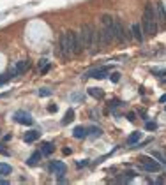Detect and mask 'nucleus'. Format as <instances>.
<instances>
[{"mask_svg": "<svg viewBox=\"0 0 166 185\" xmlns=\"http://www.w3.org/2000/svg\"><path fill=\"white\" fill-rule=\"evenodd\" d=\"M141 27H143V32L147 36H156L157 34V30H159L157 16H156V7L152 4L145 6V13H143V18H141Z\"/></svg>", "mask_w": 166, "mask_h": 185, "instance_id": "f257e3e1", "label": "nucleus"}, {"mask_svg": "<svg viewBox=\"0 0 166 185\" xmlns=\"http://www.w3.org/2000/svg\"><path fill=\"white\" fill-rule=\"evenodd\" d=\"M95 32L97 30L92 27V25H83L81 27V32H79V36H81V41H83V48L85 50H92L95 46Z\"/></svg>", "mask_w": 166, "mask_h": 185, "instance_id": "f03ea898", "label": "nucleus"}, {"mask_svg": "<svg viewBox=\"0 0 166 185\" xmlns=\"http://www.w3.org/2000/svg\"><path fill=\"white\" fill-rule=\"evenodd\" d=\"M60 55L65 60L69 57H72V46H71V39H69V32L60 34Z\"/></svg>", "mask_w": 166, "mask_h": 185, "instance_id": "7ed1b4c3", "label": "nucleus"}, {"mask_svg": "<svg viewBox=\"0 0 166 185\" xmlns=\"http://www.w3.org/2000/svg\"><path fill=\"white\" fill-rule=\"evenodd\" d=\"M113 34H115V41L117 43H125L129 36H127V32L124 30V25L120 20H115L113 21Z\"/></svg>", "mask_w": 166, "mask_h": 185, "instance_id": "20e7f679", "label": "nucleus"}, {"mask_svg": "<svg viewBox=\"0 0 166 185\" xmlns=\"http://www.w3.org/2000/svg\"><path fill=\"white\" fill-rule=\"evenodd\" d=\"M143 171H149V173H157L161 169V162L157 160H152L150 157H141V166H140Z\"/></svg>", "mask_w": 166, "mask_h": 185, "instance_id": "39448f33", "label": "nucleus"}, {"mask_svg": "<svg viewBox=\"0 0 166 185\" xmlns=\"http://www.w3.org/2000/svg\"><path fill=\"white\" fill-rule=\"evenodd\" d=\"M69 39H71V46H72V55H79L81 51L85 50V48H83V41H81V36H79V34L69 32Z\"/></svg>", "mask_w": 166, "mask_h": 185, "instance_id": "423d86ee", "label": "nucleus"}, {"mask_svg": "<svg viewBox=\"0 0 166 185\" xmlns=\"http://www.w3.org/2000/svg\"><path fill=\"white\" fill-rule=\"evenodd\" d=\"M29 69H30L29 60H20V62H16V65L11 69L9 76H11V78H16V76H20V74H23V72H27Z\"/></svg>", "mask_w": 166, "mask_h": 185, "instance_id": "0eeeda50", "label": "nucleus"}, {"mask_svg": "<svg viewBox=\"0 0 166 185\" xmlns=\"http://www.w3.org/2000/svg\"><path fill=\"white\" fill-rule=\"evenodd\" d=\"M156 7V16H157V25L159 27H166V6L163 2H157Z\"/></svg>", "mask_w": 166, "mask_h": 185, "instance_id": "6e6552de", "label": "nucleus"}, {"mask_svg": "<svg viewBox=\"0 0 166 185\" xmlns=\"http://www.w3.org/2000/svg\"><path fill=\"white\" fill-rule=\"evenodd\" d=\"M14 120L18 122V123H21V125H32V123H34L32 116H30L29 113H25V111H18V113H14Z\"/></svg>", "mask_w": 166, "mask_h": 185, "instance_id": "1a4fd4ad", "label": "nucleus"}, {"mask_svg": "<svg viewBox=\"0 0 166 185\" xmlns=\"http://www.w3.org/2000/svg\"><path fill=\"white\" fill-rule=\"evenodd\" d=\"M106 74H108V67H99V69H94V71L87 72L83 78H95V79H102L106 78Z\"/></svg>", "mask_w": 166, "mask_h": 185, "instance_id": "9d476101", "label": "nucleus"}, {"mask_svg": "<svg viewBox=\"0 0 166 185\" xmlns=\"http://www.w3.org/2000/svg\"><path fill=\"white\" fill-rule=\"evenodd\" d=\"M131 32H133V37L136 39V41H140V43H143V39H145V32H143V27L140 25V23H134L133 27H131Z\"/></svg>", "mask_w": 166, "mask_h": 185, "instance_id": "9b49d317", "label": "nucleus"}, {"mask_svg": "<svg viewBox=\"0 0 166 185\" xmlns=\"http://www.w3.org/2000/svg\"><path fill=\"white\" fill-rule=\"evenodd\" d=\"M51 171H53L55 175H58V176H62L65 173V164L60 162V160H55V162L51 164Z\"/></svg>", "mask_w": 166, "mask_h": 185, "instance_id": "f8f14e48", "label": "nucleus"}, {"mask_svg": "<svg viewBox=\"0 0 166 185\" xmlns=\"http://www.w3.org/2000/svg\"><path fill=\"white\" fill-rule=\"evenodd\" d=\"M39 132H37V130H30V132H27V134H25V138H23V139H25V143H34L36 141V139H39Z\"/></svg>", "mask_w": 166, "mask_h": 185, "instance_id": "ddd939ff", "label": "nucleus"}, {"mask_svg": "<svg viewBox=\"0 0 166 185\" xmlns=\"http://www.w3.org/2000/svg\"><path fill=\"white\" fill-rule=\"evenodd\" d=\"M72 134H74V138H78V139H81V138H85V136H87V129H85V127H81V125H79V127H76L74 130H72Z\"/></svg>", "mask_w": 166, "mask_h": 185, "instance_id": "4468645a", "label": "nucleus"}, {"mask_svg": "<svg viewBox=\"0 0 166 185\" xmlns=\"http://www.w3.org/2000/svg\"><path fill=\"white\" fill-rule=\"evenodd\" d=\"M41 155H43V152H36V153H32V157H30L29 160V166H36L37 162H39V159H41Z\"/></svg>", "mask_w": 166, "mask_h": 185, "instance_id": "2eb2a0df", "label": "nucleus"}, {"mask_svg": "<svg viewBox=\"0 0 166 185\" xmlns=\"http://www.w3.org/2000/svg\"><path fill=\"white\" fill-rule=\"evenodd\" d=\"M88 93H90L92 97H97V99H102V97H104V93H102L101 88H88Z\"/></svg>", "mask_w": 166, "mask_h": 185, "instance_id": "dca6fc26", "label": "nucleus"}, {"mask_svg": "<svg viewBox=\"0 0 166 185\" xmlns=\"http://www.w3.org/2000/svg\"><path fill=\"white\" fill-rule=\"evenodd\" d=\"M39 71L46 74V72L50 71V64H48V60H39Z\"/></svg>", "mask_w": 166, "mask_h": 185, "instance_id": "f3484780", "label": "nucleus"}, {"mask_svg": "<svg viewBox=\"0 0 166 185\" xmlns=\"http://www.w3.org/2000/svg\"><path fill=\"white\" fill-rule=\"evenodd\" d=\"M140 138H141V134H140V132H133V134L129 136L127 143H129V145H134V143H138V141H140Z\"/></svg>", "mask_w": 166, "mask_h": 185, "instance_id": "a211bd4d", "label": "nucleus"}, {"mask_svg": "<svg viewBox=\"0 0 166 185\" xmlns=\"http://www.w3.org/2000/svg\"><path fill=\"white\" fill-rule=\"evenodd\" d=\"M41 152H43V155H50L51 152H53V145H51V143H44Z\"/></svg>", "mask_w": 166, "mask_h": 185, "instance_id": "6ab92c4d", "label": "nucleus"}, {"mask_svg": "<svg viewBox=\"0 0 166 185\" xmlns=\"http://www.w3.org/2000/svg\"><path fill=\"white\" fill-rule=\"evenodd\" d=\"M152 157H154V159H157L161 164H164V166H166V157L163 155L161 152H152Z\"/></svg>", "mask_w": 166, "mask_h": 185, "instance_id": "aec40b11", "label": "nucleus"}, {"mask_svg": "<svg viewBox=\"0 0 166 185\" xmlns=\"http://www.w3.org/2000/svg\"><path fill=\"white\" fill-rule=\"evenodd\" d=\"M74 120V111H72V109H69V111H67V113H65V118L64 120H62V123H69V122H72Z\"/></svg>", "mask_w": 166, "mask_h": 185, "instance_id": "412c9836", "label": "nucleus"}, {"mask_svg": "<svg viewBox=\"0 0 166 185\" xmlns=\"http://www.w3.org/2000/svg\"><path fill=\"white\" fill-rule=\"evenodd\" d=\"M9 173H11V166L0 162V175H9Z\"/></svg>", "mask_w": 166, "mask_h": 185, "instance_id": "4be33fe9", "label": "nucleus"}, {"mask_svg": "<svg viewBox=\"0 0 166 185\" xmlns=\"http://www.w3.org/2000/svg\"><path fill=\"white\" fill-rule=\"evenodd\" d=\"M131 178H134V173H133V171H127V173H124V176H120L118 180H120V182H129Z\"/></svg>", "mask_w": 166, "mask_h": 185, "instance_id": "5701e85b", "label": "nucleus"}, {"mask_svg": "<svg viewBox=\"0 0 166 185\" xmlns=\"http://www.w3.org/2000/svg\"><path fill=\"white\" fill-rule=\"evenodd\" d=\"M39 95H41V97H50L51 90H48V88H41V90H39Z\"/></svg>", "mask_w": 166, "mask_h": 185, "instance_id": "b1692460", "label": "nucleus"}, {"mask_svg": "<svg viewBox=\"0 0 166 185\" xmlns=\"http://www.w3.org/2000/svg\"><path fill=\"white\" fill-rule=\"evenodd\" d=\"M145 127H147V130H156L157 125H156V122H147V125H145Z\"/></svg>", "mask_w": 166, "mask_h": 185, "instance_id": "393cba45", "label": "nucleus"}, {"mask_svg": "<svg viewBox=\"0 0 166 185\" xmlns=\"http://www.w3.org/2000/svg\"><path fill=\"white\" fill-rule=\"evenodd\" d=\"M110 78H111V81H113V83H118V79H120V74H118V72H113Z\"/></svg>", "mask_w": 166, "mask_h": 185, "instance_id": "a878e982", "label": "nucleus"}, {"mask_svg": "<svg viewBox=\"0 0 166 185\" xmlns=\"http://www.w3.org/2000/svg\"><path fill=\"white\" fill-rule=\"evenodd\" d=\"M127 120H129V122H134V120H136V113H133V111H131V113H127Z\"/></svg>", "mask_w": 166, "mask_h": 185, "instance_id": "bb28decb", "label": "nucleus"}, {"mask_svg": "<svg viewBox=\"0 0 166 185\" xmlns=\"http://www.w3.org/2000/svg\"><path fill=\"white\" fill-rule=\"evenodd\" d=\"M90 130H92V134H94V136H101V132H102L101 129H97V127H92Z\"/></svg>", "mask_w": 166, "mask_h": 185, "instance_id": "cd10ccee", "label": "nucleus"}, {"mask_svg": "<svg viewBox=\"0 0 166 185\" xmlns=\"http://www.w3.org/2000/svg\"><path fill=\"white\" fill-rule=\"evenodd\" d=\"M48 111H50V113H55V111H57V106H55V104L48 106Z\"/></svg>", "mask_w": 166, "mask_h": 185, "instance_id": "c85d7f7f", "label": "nucleus"}, {"mask_svg": "<svg viewBox=\"0 0 166 185\" xmlns=\"http://www.w3.org/2000/svg\"><path fill=\"white\" fill-rule=\"evenodd\" d=\"M81 166H87V160H83V162L79 160V162H78V168H81Z\"/></svg>", "mask_w": 166, "mask_h": 185, "instance_id": "c756f323", "label": "nucleus"}, {"mask_svg": "<svg viewBox=\"0 0 166 185\" xmlns=\"http://www.w3.org/2000/svg\"><path fill=\"white\" fill-rule=\"evenodd\" d=\"M161 102H166V95H161Z\"/></svg>", "mask_w": 166, "mask_h": 185, "instance_id": "7c9ffc66", "label": "nucleus"}, {"mask_svg": "<svg viewBox=\"0 0 166 185\" xmlns=\"http://www.w3.org/2000/svg\"><path fill=\"white\" fill-rule=\"evenodd\" d=\"M164 109H166V108H164Z\"/></svg>", "mask_w": 166, "mask_h": 185, "instance_id": "2f4dec72", "label": "nucleus"}]
</instances>
